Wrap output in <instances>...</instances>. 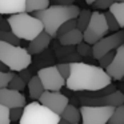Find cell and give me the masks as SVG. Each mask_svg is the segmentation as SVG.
<instances>
[{
	"label": "cell",
	"instance_id": "83f0119b",
	"mask_svg": "<svg viewBox=\"0 0 124 124\" xmlns=\"http://www.w3.org/2000/svg\"><path fill=\"white\" fill-rule=\"evenodd\" d=\"M57 70V72L60 73V76H62L64 80H67L68 78H70V64L68 63H59V64L55 65Z\"/></svg>",
	"mask_w": 124,
	"mask_h": 124
},
{
	"label": "cell",
	"instance_id": "8992f818",
	"mask_svg": "<svg viewBox=\"0 0 124 124\" xmlns=\"http://www.w3.org/2000/svg\"><path fill=\"white\" fill-rule=\"evenodd\" d=\"M108 32L109 31H108L107 23H105L104 14H101L99 11H93L91 14L88 25L83 32V41L89 44V46H93L100 39L107 36Z\"/></svg>",
	"mask_w": 124,
	"mask_h": 124
},
{
	"label": "cell",
	"instance_id": "74e56055",
	"mask_svg": "<svg viewBox=\"0 0 124 124\" xmlns=\"http://www.w3.org/2000/svg\"><path fill=\"white\" fill-rule=\"evenodd\" d=\"M95 1H96V0H85V3H87V4H91V6L95 3Z\"/></svg>",
	"mask_w": 124,
	"mask_h": 124
},
{
	"label": "cell",
	"instance_id": "7a4b0ae2",
	"mask_svg": "<svg viewBox=\"0 0 124 124\" xmlns=\"http://www.w3.org/2000/svg\"><path fill=\"white\" fill-rule=\"evenodd\" d=\"M80 12L78 6H54L43 9V11L33 12V16L39 19L43 24V30L51 38H56L57 30L71 19H76Z\"/></svg>",
	"mask_w": 124,
	"mask_h": 124
},
{
	"label": "cell",
	"instance_id": "4dcf8cb0",
	"mask_svg": "<svg viewBox=\"0 0 124 124\" xmlns=\"http://www.w3.org/2000/svg\"><path fill=\"white\" fill-rule=\"evenodd\" d=\"M12 76L14 72H0V88H7Z\"/></svg>",
	"mask_w": 124,
	"mask_h": 124
},
{
	"label": "cell",
	"instance_id": "5b68a950",
	"mask_svg": "<svg viewBox=\"0 0 124 124\" xmlns=\"http://www.w3.org/2000/svg\"><path fill=\"white\" fill-rule=\"evenodd\" d=\"M60 116L43 107L40 103L32 101L25 104L19 124H57Z\"/></svg>",
	"mask_w": 124,
	"mask_h": 124
},
{
	"label": "cell",
	"instance_id": "9c48e42d",
	"mask_svg": "<svg viewBox=\"0 0 124 124\" xmlns=\"http://www.w3.org/2000/svg\"><path fill=\"white\" fill-rule=\"evenodd\" d=\"M40 80L41 85H43L44 91L49 92H60L63 87H65V80L60 76L57 72L55 65H49V67L40 68L36 75Z\"/></svg>",
	"mask_w": 124,
	"mask_h": 124
},
{
	"label": "cell",
	"instance_id": "ac0fdd59",
	"mask_svg": "<svg viewBox=\"0 0 124 124\" xmlns=\"http://www.w3.org/2000/svg\"><path fill=\"white\" fill-rule=\"evenodd\" d=\"M49 7V0H25V14L38 12Z\"/></svg>",
	"mask_w": 124,
	"mask_h": 124
},
{
	"label": "cell",
	"instance_id": "ba28073f",
	"mask_svg": "<svg viewBox=\"0 0 124 124\" xmlns=\"http://www.w3.org/2000/svg\"><path fill=\"white\" fill-rule=\"evenodd\" d=\"M121 44H124V30L113 32L112 35L104 36V38L100 39L97 43H95L93 46H92V57L99 60L103 55L115 51V49L119 48Z\"/></svg>",
	"mask_w": 124,
	"mask_h": 124
},
{
	"label": "cell",
	"instance_id": "30bf717a",
	"mask_svg": "<svg viewBox=\"0 0 124 124\" xmlns=\"http://www.w3.org/2000/svg\"><path fill=\"white\" fill-rule=\"evenodd\" d=\"M38 103H40L43 107L48 108L49 111L60 116V113L64 111V108L70 104V99L62 92L44 91L41 96L38 99Z\"/></svg>",
	"mask_w": 124,
	"mask_h": 124
},
{
	"label": "cell",
	"instance_id": "f546056e",
	"mask_svg": "<svg viewBox=\"0 0 124 124\" xmlns=\"http://www.w3.org/2000/svg\"><path fill=\"white\" fill-rule=\"evenodd\" d=\"M23 108L24 107H16L9 109V121L11 123H15V121H19L20 117L23 115Z\"/></svg>",
	"mask_w": 124,
	"mask_h": 124
},
{
	"label": "cell",
	"instance_id": "1f68e13d",
	"mask_svg": "<svg viewBox=\"0 0 124 124\" xmlns=\"http://www.w3.org/2000/svg\"><path fill=\"white\" fill-rule=\"evenodd\" d=\"M0 124H11L9 121V109L0 105Z\"/></svg>",
	"mask_w": 124,
	"mask_h": 124
},
{
	"label": "cell",
	"instance_id": "52a82bcc",
	"mask_svg": "<svg viewBox=\"0 0 124 124\" xmlns=\"http://www.w3.org/2000/svg\"><path fill=\"white\" fill-rule=\"evenodd\" d=\"M80 111L81 124H108L111 115L113 112L112 107H93V105H81Z\"/></svg>",
	"mask_w": 124,
	"mask_h": 124
},
{
	"label": "cell",
	"instance_id": "4316f807",
	"mask_svg": "<svg viewBox=\"0 0 124 124\" xmlns=\"http://www.w3.org/2000/svg\"><path fill=\"white\" fill-rule=\"evenodd\" d=\"M113 56H115V51L108 52V54L103 55V56L99 59V67L101 68V70H104V71H105V70L108 68V65H109L111 63H112Z\"/></svg>",
	"mask_w": 124,
	"mask_h": 124
},
{
	"label": "cell",
	"instance_id": "e575fe53",
	"mask_svg": "<svg viewBox=\"0 0 124 124\" xmlns=\"http://www.w3.org/2000/svg\"><path fill=\"white\" fill-rule=\"evenodd\" d=\"M75 0H55L56 6H73Z\"/></svg>",
	"mask_w": 124,
	"mask_h": 124
},
{
	"label": "cell",
	"instance_id": "9a60e30c",
	"mask_svg": "<svg viewBox=\"0 0 124 124\" xmlns=\"http://www.w3.org/2000/svg\"><path fill=\"white\" fill-rule=\"evenodd\" d=\"M59 39V44L64 47H76L78 44H80L83 41V32H80L79 30H72L70 32H67L65 35L60 36Z\"/></svg>",
	"mask_w": 124,
	"mask_h": 124
},
{
	"label": "cell",
	"instance_id": "8d00e7d4",
	"mask_svg": "<svg viewBox=\"0 0 124 124\" xmlns=\"http://www.w3.org/2000/svg\"><path fill=\"white\" fill-rule=\"evenodd\" d=\"M57 124H70L68 121H65V120H63V119H60L59 121H57Z\"/></svg>",
	"mask_w": 124,
	"mask_h": 124
},
{
	"label": "cell",
	"instance_id": "ffe728a7",
	"mask_svg": "<svg viewBox=\"0 0 124 124\" xmlns=\"http://www.w3.org/2000/svg\"><path fill=\"white\" fill-rule=\"evenodd\" d=\"M91 14L92 12L89 9H80L78 17H76V30H79L80 32H84V30L89 23V19H91Z\"/></svg>",
	"mask_w": 124,
	"mask_h": 124
},
{
	"label": "cell",
	"instance_id": "d6986e66",
	"mask_svg": "<svg viewBox=\"0 0 124 124\" xmlns=\"http://www.w3.org/2000/svg\"><path fill=\"white\" fill-rule=\"evenodd\" d=\"M109 12L116 19L120 30L124 28V3H113L109 7Z\"/></svg>",
	"mask_w": 124,
	"mask_h": 124
},
{
	"label": "cell",
	"instance_id": "e0dca14e",
	"mask_svg": "<svg viewBox=\"0 0 124 124\" xmlns=\"http://www.w3.org/2000/svg\"><path fill=\"white\" fill-rule=\"evenodd\" d=\"M27 87H28L30 97L33 99V101H38V99L44 92V88H43V85H41V83H40L38 76H32V78L30 79V81L27 83Z\"/></svg>",
	"mask_w": 124,
	"mask_h": 124
},
{
	"label": "cell",
	"instance_id": "7c38bea8",
	"mask_svg": "<svg viewBox=\"0 0 124 124\" xmlns=\"http://www.w3.org/2000/svg\"><path fill=\"white\" fill-rule=\"evenodd\" d=\"M112 80H121L124 76V44L115 49V56L108 68L105 70Z\"/></svg>",
	"mask_w": 124,
	"mask_h": 124
},
{
	"label": "cell",
	"instance_id": "836d02e7",
	"mask_svg": "<svg viewBox=\"0 0 124 124\" xmlns=\"http://www.w3.org/2000/svg\"><path fill=\"white\" fill-rule=\"evenodd\" d=\"M19 73H20V75H19V76H20V78H22V79H23V81H24V83H25V84H27V83H28V81H30V79H31V78H32V76H31V75H30V72H28V68H27V70H24V71H20V72H19Z\"/></svg>",
	"mask_w": 124,
	"mask_h": 124
},
{
	"label": "cell",
	"instance_id": "f35d334b",
	"mask_svg": "<svg viewBox=\"0 0 124 124\" xmlns=\"http://www.w3.org/2000/svg\"><path fill=\"white\" fill-rule=\"evenodd\" d=\"M115 3H124V0H115Z\"/></svg>",
	"mask_w": 124,
	"mask_h": 124
},
{
	"label": "cell",
	"instance_id": "2e32d148",
	"mask_svg": "<svg viewBox=\"0 0 124 124\" xmlns=\"http://www.w3.org/2000/svg\"><path fill=\"white\" fill-rule=\"evenodd\" d=\"M60 119L68 121L70 124H79L81 120L80 111H79V108H76L75 105L68 104L67 107L64 108V111L60 113Z\"/></svg>",
	"mask_w": 124,
	"mask_h": 124
},
{
	"label": "cell",
	"instance_id": "44dd1931",
	"mask_svg": "<svg viewBox=\"0 0 124 124\" xmlns=\"http://www.w3.org/2000/svg\"><path fill=\"white\" fill-rule=\"evenodd\" d=\"M108 124H124V105L113 108V112L108 120Z\"/></svg>",
	"mask_w": 124,
	"mask_h": 124
},
{
	"label": "cell",
	"instance_id": "f1b7e54d",
	"mask_svg": "<svg viewBox=\"0 0 124 124\" xmlns=\"http://www.w3.org/2000/svg\"><path fill=\"white\" fill-rule=\"evenodd\" d=\"M115 3V0H96L92 6L96 11L99 9H109V7Z\"/></svg>",
	"mask_w": 124,
	"mask_h": 124
},
{
	"label": "cell",
	"instance_id": "4fadbf2b",
	"mask_svg": "<svg viewBox=\"0 0 124 124\" xmlns=\"http://www.w3.org/2000/svg\"><path fill=\"white\" fill-rule=\"evenodd\" d=\"M51 39H52L51 36L43 31L39 36H36L33 40L30 41L28 48H25V49H27V52L31 56H33V55H40V54H43L44 51H47V48H48L49 44H51Z\"/></svg>",
	"mask_w": 124,
	"mask_h": 124
},
{
	"label": "cell",
	"instance_id": "cb8c5ba5",
	"mask_svg": "<svg viewBox=\"0 0 124 124\" xmlns=\"http://www.w3.org/2000/svg\"><path fill=\"white\" fill-rule=\"evenodd\" d=\"M76 28V19H71L68 20V22H65L64 24L62 25V27L57 30V33H56V38H60V36L65 35L67 32H70V31L75 30Z\"/></svg>",
	"mask_w": 124,
	"mask_h": 124
},
{
	"label": "cell",
	"instance_id": "6da1fadb",
	"mask_svg": "<svg viewBox=\"0 0 124 124\" xmlns=\"http://www.w3.org/2000/svg\"><path fill=\"white\" fill-rule=\"evenodd\" d=\"M70 78L65 87L72 92H97L112 84V79L99 65L88 63H71Z\"/></svg>",
	"mask_w": 124,
	"mask_h": 124
},
{
	"label": "cell",
	"instance_id": "277c9868",
	"mask_svg": "<svg viewBox=\"0 0 124 124\" xmlns=\"http://www.w3.org/2000/svg\"><path fill=\"white\" fill-rule=\"evenodd\" d=\"M0 62L11 72H20L31 65L32 56L23 47L0 41Z\"/></svg>",
	"mask_w": 124,
	"mask_h": 124
},
{
	"label": "cell",
	"instance_id": "8fae6325",
	"mask_svg": "<svg viewBox=\"0 0 124 124\" xmlns=\"http://www.w3.org/2000/svg\"><path fill=\"white\" fill-rule=\"evenodd\" d=\"M27 99L22 92L14 91L9 88H0V105L7 109H12L16 107H24Z\"/></svg>",
	"mask_w": 124,
	"mask_h": 124
},
{
	"label": "cell",
	"instance_id": "7402d4cb",
	"mask_svg": "<svg viewBox=\"0 0 124 124\" xmlns=\"http://www.w3.org/2000/svg\"><path fill=\"white\" fill-rule=\"evenodd\" d=\"M0 41L12 44V46H20V40L11 31H0Z\"/></svg>",
	"mask_w": 124,
	"mask_h": 124
},
{
	"label": "cell",
	"instance_id": "484cf974",
	"mask_svg": "<svg viewBox=\"0 0 124 124\" xmlns=\"http://www.w3.org/2000/svg\"><path fill=\"white\" fill-rule=\"evenodd\" d=\"M104 17H105V23H107L108 31H112V32H117V31H120V27H119L117 22H116V19L112 16V14H111L109 11L104 14Z\"/></svg>",
	"mask_w": 124,
	"mask_h": 124
},
{
	"label": "cell",
	"instance_id": "d4e9b609",
	"mask_svg": "<svg viewBox=\"0 0 124 124\" xmlns=\"http://www.w3.org/2000/svg\"><path fill=\"white\" fill-rule=\"evenodd\" d=\"M75 51H76V54H78L80 57L91 56V55H92V46H89V44L81 41L80 44H78V46H76Z\"/></svg>",
	"mask_w": 124,
	"mask_h": 124
},
{
	"label": "cell",
	"instance_id": "d6a6232c",
	"mask_svg": "<svg viewBox=\"0 0 124 124\" xmlns=\"http://www.w3.org/2000/svg\"><path fill=\"white\" fill-rule=\"evenodd\" d=\"M0 31H9V24L8 20L4 19L3 15H0Z\"/></svg>",
	"mask_w": 124,
	"mask_h": 124
},
{
	"label": "cell",
	"instance_id": "d590c367",
	"mask_svg": "<svg viewBox=\"0 0 124 124\" xmlns=\"http://www.w3.org/2000/svg\"><path fill=\"white\" fill-rule=\"evenodd\" d=\"M0 72H11V71H9L8 68H7L6 65L3 64V63L0 62Z\"/></svg>",
	"mask_w": 124,
	"mask_h": 124
},
{
	"label": "cell",
	"instance_id": "603a6c76",
	"mask_svg": "<svg viewBox=\"0 0 124 124\" xmlns=\"http://www.w3.org/2000/svg\"><path fill=\"white\" fill-rule=\"evenodd\" d=\"M25 85H27V84L23 81V79L20 78L19 75H15V73H14V76H12V79H11V81H9V84H8L7 88L20 92V91H23V89L25 88Z\"/></svg>",
	"mask_w": 124,
	"mask_h": 124
},
{
	"label": "cell",
	"instance_id": "3957f363",
	"mask_svg": "<svg viewBox=\"0 0 124 124\" xmlns=\"http://www.w3.org/2000/svg\"><path fill=\"white\" fill-rule=\"evenodd\" d=\"M9 31L16 36L19 40L31 41L43 32V24L35 16H31L30 14H16L11 15L8 17Z\"/></svg>",
	"mask_w": 124,
	"mask_h": 124
},
{
	"label": "cell",
	"instance_id": "5bb4252c",
	"mask_svg": "<svg viewBox=\"0 0 124 124\" xmlns=\"http://www.w3.org/2000/svg\"><path fill=\"white\" fill-rule=\"evenodd\" d=\"M25 12V0H0V15H16Z\"/></svg>",
	"mask_w": 124,
	"mask_h": 124
}]
</instances>
